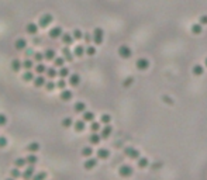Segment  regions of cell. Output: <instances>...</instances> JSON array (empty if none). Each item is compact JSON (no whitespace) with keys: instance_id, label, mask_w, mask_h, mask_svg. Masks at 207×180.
<instances>
[{"instance_id":"obj_12","label":"cell","mask_w":207,"mask_h":180,"mask_svg":"<svg viewBox=\"0 0 207 180\" xmlns=\"http://www.w3.org/2000/svg\"><path fill=\"white\" fill-rule=\"evenodd\" d=\"M59 97H61L62 101H70L73 99V92L72 90H68V89H64L61 92V94H59Z\"/></svg>"},{"instance_id":"obj_9","label":"cell","mask_w":207,"mask_h":180,"mask_svg":"<svg viewBox=\"0 0 207 180\" xmlns=\"http://www.w3.org/2000/svg\"><path fill=\"white\" fill-rule=\"evenodd\" d=\"M62 33H64L62 27H59V25H55V27H52L51 30H49L48 35H49V38H52V40H56V38H59L62 35Z\"/></svg>"},{"instance_id":"obj_29","label":"cell","mask_w":207,"mask_h":180,"mask_svg":"<svg viewBox=\"0 0 207 180\" xmlns=\"http://www.w3.org/2000/svg\"><path fill=\"white\" fill-rule=\"evenodd\" d=\"M85 55V45H76L75 46V49H73V56H78V58H80V56Z\"/></svg>"},{"instance_id":"obj_25","label":"cell","mask_w":207,"mask_h":180,"mask_svg":"<svg viewBox=\"0 0 207 180\" xmlns=\"http://www.w3.org/2000/svg\"><path fill=\"white\" fill-rule=\"evenodd\" d=\"M80 83V76L78 73H72L69 75V85L73 86V87H76V86H79Z\"/></svg>"},{"instance_id":"obj_20","label":"cell","mask_w":207,"mask_h":180,"mask_svg":"<svg viewBox=\"0 0 207 180\" xmlns=\"http://www.w3.org/2000/svg\"><path fill=\"white\" fill-rule=\"evenodd\" d=\"M101 141V137L99 132H92L90 137H89V142L92 143V145H99Z\"/></svg>"},{"instance_id":"obj_38","label":"cell","mask_w":207,"mask_h":180,"mask_svg":"<svg viewBox=\"0 0 207 180\" xmlns=\"http://www.w3.org/2000/svg\"><path fill=\"white\" fill-rule=\"evenodd\" d=\"M61 125L64 127V128H70V127L73 125V120L70 118V117H65V118L61 121Z\"/></svg>"},{"instance_id":"obj_43","label":"cell","mask_w":207,"mask_h":180,"mask_svg":"<svg viewBox=\"0 0 207 180\" xmlns=\"http://www.w3.org/2000/svg\"><path fill=\"white\" fill-rule=\"evenodd\" d=\"M110 122H111V116H110V114H101V117H100V124L107 125V124H110Z\"/></svg>"},{"instance_id":"obj_56","label":"cell","mask_w":207,"mask_h":180,"mask_svg":"<svg viewBox=\"0 0 207 180\" xmlns=\"http://www.w3.org/2000/svg\"><path fill=\"white\" fill-rule=\"evenodd\" d=\"M6 180H16V179H13V177H7Z\"/></svg>"},{"instance_id":"obj_1","label":"cell","mask_w":207,"mask_h":180,"mask_svg":"<svg viewBox=\"0 0 207 180\" xmlns=\"http://www.w3.org/2000/svg\"><path fill=\"white\" fill-rule=\"evenodd\" d=\"M92 41L96 44V45H101L104 41V31L103 28L100 27H96L95 30H93V33H92Z\"/></svg>"},{"instance_id":"obj_48","label":"cell","mask_w":207,"mask_h":180,"mask_svg":"<svg viewBox=\"0 0 207 180\" xmlns=\"http://www.w3.org/2000/svg\"><path fill=\"white\" fill-rule=\"evenodd\" d=\"M133 83H134V77L128 76V77H125V80L123 82V86H124V87H128V86H131Z\"/></svg>"},{"instance_id":"obj_24","label":"cell","mask_w":207,"mask_h":180,"mask_svg":"<svg viewBox=\"0 0 207 180\" xmlns=\"http://www.w3.org/2000/svg\"><path fill=\"white\" fill-rule=\"evenodd\" d=\"M190 33H192L193 35H200V34L203 33V25L199 24V23L192 24V27H190Z\"/></svg>"},{"instance_id":"obj_35","label":"cell","mask_w":207,"mask_h":180,"mask_svg":"<svg viewBox=\"0 0 207 180\" xmlns=\"http://www.w3.org/2000/svg\"><path fill=\"white\" fill-rule=\"evenodd\" d=\"M85 55H88V56H95V55H96V46H95V45H88V46H85Z\"/></svg>"},{"instance_id":"obj_42","label":"cell","mask_w":207,"mask_h":180,"mask_svg":"<svg viewBox=\"0 0 207 180\" xmlns=\"http://www.w3.org/2000/svg\"><path fill=\"white\" fill-rule=\"evenodd\" d=\"M10 177H13V179H20L21 177V172H20V169L18 168H14V169H11L10 170Z\"/></svg>"},{"instance_id":"obj_30","label":"cell","mask_w":207,"mask_h":180,"mask_svg":"<svg viewBox=\"0 0 207 180\" xmlns=\"http://www.w3.org/2000/svg\"><path fill=\"white\" fill-rule=\"evenodd\" d=\"M25 162H27V165H37L38 163V156L35 153H30L28 156H25Z\"/></svg>"},{"instance_id":"obj_47","label":"cell","mask_w":207,"mask_h":180,"mask_svg":"<svg viewBox=\"0 0 207 180\" xmlns=\"http://www.w3.org/2000/svg\"><path fill=\"white\" fill-rule=\"evenodd\" d=\"M34 59H35L37 64L43 62L44 61V54H43V52H35V54H34Z\"/></svg>"},{"instance_id":"obj_2","label":"cell","mask_w":207,"mask_h":180,"mask_svg":"<svg viewBox=\"0 0 207 180\" xmlns=\"http://www.w3.org/2000/svg\"><path fill=\"white\" fill-rule=\"evenodd\" d=\"M52 21H54V15L49 14V13H45V14H43L40 17V20H38V27H40V28H47L48 25H51Z\"/></svg>"},{"instance_id":"obj_21","label":"cell","mask_w":207,"mask_h":180,"mask_svg":"<svg viewBox=\"0 0 207 180\" xmlns=\"http://www.w3.org/2000/svg\"><path fill=\"white\" fill-rule=\"evenodd\" d=\"M40 143L38 142H30L27 145V147H25V151H27V152H30V153H35V152H38V151H40Z\"/></svg>"},{"instance_id":"obj_51","label":"cell","mask_w":207,"mask_h":180,"mask_svg":"<svg viewBox=\"0 0 207 180\" xmlns=\"http://www.w3.org/2000/svg\"><path fill=\"white\" fill-rule=\"evenodd\" d=\"M55 85H56V87H58V89L64 90V89H66V80L61 79V80H58V83H55Z\"/></svg>"},{"instance_id":"obj_8","label":"cell","mask_w":207,"mask_h":180,"mask_svg":"<svg viewBox=\"0 0 207 180\" xmlns=\"http://www.w3.org/2000/svg\"><path fill=\"white\" fill-rule=\"evenodd\" d=\"M149 61L146 58H138L137 61H135V68H137L138 70H146L149 68Z\"/></svg>"},{"instance_id":"obj_45","label":"cell","mask_w":207,"mask_h":180,"mask_svg":"<svg viewBox=\"0 0 207 180\" xmlns=\"http://www.w3.org/2000/svg\"><path fill=\"white\" fill-rule=\"evenodd\" d=\"M44 87L48 90V92H54L55 89H56V85H55L52 80H47L45 82V85H44Z\"/></svg>"},{"instance_id":"obj_39","label":"cell","mask_w":207,"mask_h":180,"mask_svg":"<svg viewBox=\"0 0 207 180\" xmlns=\"http://www.w3.org/2000/svg\"><path fill=\"white\" fill-rule=\"evenodd\" d=\"M45 70H47V66L43 64V62H40V64L35 65V72L38 75H44V73H45Z\"/></svg>"},{"instance_id":"obj_16","label":"cell","mask_w":207,"mask_h":180,"mask_svg":"<svg viewBox=\"0 0 207 180\" xmlns=\"http://www.w3.org/2000/svg\"><path fill=\"white\" fill-rule=\"evenodd\" d=\"M62 55H64V59L65 61H68V62H72L73 61V52L69 49V46H64L62 48Z\"/></svg>"},{"instance_id":"obj_49","label":"cell","mask_w":207,"mask_h":180,"mask_svg":"<svg viewBox=\"0 0 207 180\" xmlns=\"http://www.w3.org/2000/svg\"><path fill=\"white\" fill-rule=\"evenodd\" d=\"M7 143H9L7 138H6V137H3V135H0V149L6 148V147H7Z\"/></svg>"},{"instance_id":"obj_52","label":"cell","mask_w":207,"mask_h":180,"mask_svg":"<svg viewBox=\"0 0 207 180\" xmlns=\"http://www.w3.org/2000/svg\"><path fill=\"white\" fill-rule=\"evenodd\" d=\"M4 125H7V117L6 114L0 113V127H4Z\"/></svg>"},{"instance_id":"obj_26","label":"cell","mask_w":207,"mask_h":180,"mask_svg":"<svg viewBox=\"0 0 207 180\" xmlns=\"http://www.w3.org/2000/svg\"><path fill=\"white\" fill-rule=\"evenodd\" d=\"M83 121L85 122H92V121H95V113L93 111H88V110H85L83 111Z\"/></svg>"},{"instance_id":"obj_22","label":"cell","mask_w":207,"mask_h":180,"mask_svg":"<svg viewBox=\"0 0 207 180\" xmlns=\"http://www.w3.org/2000/svg\"><path fill=\"white\" fill-rule=\"evenodd\" d=\"M192 73L195 75V76H201V75L204 73V66H203V65H200V64L193 65V68H192Z\"/></svg>"},{"instance_id":"obj_19","label":"cell","mask_w":207,"mask_h":180,"mask_svg":"<svg viewBox=\"0 0 207 180\" xmlns=\"http://www.w3.org/2000/svg\"><path fill=\"white\" fill-rule=\"evenodd\" d=\"M85 110H86V103H85V101H76L75 106H73V111H75L76 114L83 113Z\"/></svg>"},{"instance_id":"obj_34","label":"cell","mask_w":207,"mask_h":180,"mask_svg":"<svg viewBox=\"0 0 207 180\" xmlns=\"http://www.w3.org/2000/svg\"><path fill=\"white\" fill-rule=\"evenodd\" d=\"M47 177H48L47 172H38V173H34L33 174L31 180H47Z\"/></svg>"},{"instance_id":"obj_41","label":"cell","mask_w":207,"mask_h":180,"mask_svg":"<svg viewBox=\"0 0 207 180\" xmlns=\"http://www.w3.org/2000/svg\"><path fill=\"white\" fill-rule=\"evenodd\" d=\"M72 37H73V40H76V41H79V40H82V37H83V31H80L79 28H76V30H73L72 33Z\"/></svg>"},{"instance_id":"obj_36","label":"cell","mask_w":207,"mask_h":180,"mask_svg":"<svg viewBox=\"0 0 207 180\" xmlns=\"http://www.w3.org/2000/svg\"><path fill=\"white\" fill-rule=\"evenodd\" d=\"M45 73H47V76H48L49 79H54V77L58 76V70L55 69V68H47Z\"/></svg>"},{"instance_id":"obj_32","label":"cell","mask_w":207,"mask_h":180,"mask_svg":"<svg viewBox=\"0 0 207 180\" xmlns=\"http://www.w3.org/2000/svg\"><path fill=\"white\" fill-rule=\"evenodd\" d=\"M14 166L18 169H24L27 166V162H25V158H17L14 160Z\"/></svg>"},{"instance_id":"obj_28","label":"cell","mask_w":207,"mask_h":180,"mask_svg":"<svg viewBox=\"0 0 207 180\" xmlns=\"http://www.w3.org/2000/svg\"><path fill=\"white\" fill-rule=\"evenodd\" d=\"M55 56H56V52L51 48L45 49V52H44V59H47V61H54Z\"/></svg>"},{"instance_id":"obj_44","label":"cell","mask_w":207,"mask_h":180,"mask_svg":"<svg viewBox=\"0 0 207 180\" xmlns=\"http://www.w3.org/2000/svg\"><path fill=\"white\" fill-rule=\"evenodd\" d=\"M58 75L61 76V79H65V77L69 76V69H68V68H65V66H62L61 69L58 70Z\"/></svg>"},{"instance_id":"obj_17","label":"cell","mask_w":207,"mask_h":180,"mask_svg":"<svg viewBox=\"0 0 207 180\" xmlns=\"http://www.w3.org/2000/svg\"><path fill=\"white\" fill-rule=\"evenodd\" d=\"M61 40H62V42H64L66 46L72 45V42L75 41V40H73V37H72V34H69V33H62Z\"/></svg>"},{"instance_id":"obj_50","label":"cell","mask_w":207,"mask_h":180,"mask_svg":"<svg viewBox=\"0 0 207 180\" xmlns=\"http://www.w3.org/2000/svg\"><path fill=\"white\" fill-rule=\"evenodd\" d=\"M82 40L85 41V42L89 45V44L92 42V34H90V33H83V37H82Z\"/></svg>"},{"instance_id":"obj_4","label":"cell","mask_w":207,"mask_h":180,"mask_svg":"<svg viewBox=\"0 0 207 180\" xmlns=\"http://www.w3.org/2000/svg\"><path fill=\"white\" fill-rule=\"evenodd\" d=\"M133 173H134V169L131 168L130 165H121L119 168V176L123 177V179H128V177H131Z\"/></svg>"},{"instance_id":"obj_55","label":"cell","mask_w":207,"mask_h":180,"mask_svg":"<svg viewBox=\"0 0 207 180\" xmlns=\"http://www.w3.org/2000/svg\"><path fill=\"white\" fill-rule=\"evenodd\" d=\"M204 68H207V56H206V59H204Z\"/></svg>"},{"instance_id":"obj_33","label":"cell","mask_w":207,"mask_h":180,"mask_svg":"<svg viewBox=\"0 0 207 180\" xmlns=\"http://www.w3.org/2000/svg\"><path fill=\"white\" fill-rule=\"evenodd\" d=\"M21 68L24 70H31L34 68V61H31V59H25V61L21 62Z\"/></svg>"},{"instance_id":"obj_3","label":"cell","mask_w":207,"mask_h":180,"mask_svg":"<svg viewBox=\"0 0 207 180\" xmlns=\"http://www.w3.org/2000/svg\"><path fill=\"white\" fill-rule=\"evenodd\" d=\"M124 155L127 156V158L133 159V160H137V159L141 156V152L134 147H125L124 148Z\"/></svg>"},{"instance_id":"obj_37","label":"cell","mask_w":207,"mask_h":180,"mask_svg":"<svg viewBox=\"0 0 207 180\" xmlns=\"http://www.w3.org/2000/svg\"><path fill=\"white\" fill-rule=\"evenodd\" d=\"M34 77L35 76H34V73L31 70H25L24 73H23V80H24V82H33Z\"/></svg>"},{"instance_id":"obj_11","label":"cell","mask_w":207,"mask_h":180,"mask_svg":"<svg viewBox=\"0 0 207 180\" xmlns=\"http://www.w3.org/2000/svg\"><path fill=\"white\" fill-rule=\"evenodd\" d=\"M111 132H113V127L110 124H107V125H104L103 128H101V131H100V137H101V139H107V138L111 135Z\"/></svg>"},{"instance_id":"obj_53","label":"cell","mask_w":207,"mask_h":180,"mask_svg":"<svg viewBox=\"0 0 207 180\" xmlns=\"http://www.w3.org/2000/svg\"><path fill=\"white\" fill-rule=\"evenodd\" d=\"M199 24L201 25H207V14H203L200 17V20H199Z\"/></svg>"},{"instance_id":"obj_15","label":"cell","mask_w":207,"mask_h":180,"mask_svg":"<svg viewBox=\"0 0 207 180\" xmlns=\"http://www.w3.org/2000/svg\"><path fill=\"white\" fill-rule=\"evenodd\" d=\"M14 48L17 49V51H24V49L27 48V40H24V38H17L14 42Z\"/></svg>"},{"instance_id":"obj_6","label":"cell","mask_w":207,"mask_h":180,"mask_svg":"<svg viewBox=\"0 0 207 180\" xmlns=\"http://www.w3.org/2000/svg\"><path fill=\"white\" fill-rule=\"evenodd\" d=\"M99 163V159L97 158H88L85 162H83V168L86 169V170H92V169H95L96 166H97Z\"/></svg>"},{"instance_id":"obj_31","label":"cell","mask_w":207,"mask_h":180,"mask_svg":"<svg viewBox=\"0 0 207 180\" xmlns=\"http://www.w3.org/2000/svg\"><path fill=\"white\" fill-rule=\"evenodd\" d=\"M80 155H82L83 158H90V156L93 155V148L92 147H83L82 151H80Z\"/></svg>"},{"instance_id":"obj_7","label":"cell","mask_w":207,"mask_h":180,"mask_svg":"<svg viewBox=\"0 0 207 180\" xmlns=\"http://www.w3.org/2000/svg\"><path fill=\"white\" fill-rule=\"evenodd\" d=\"M34 173H35V165H28L27 168L24 169V172L21 173V177L24 180H31Z\"/></svg>"},{"instance_id":"obj_46","label":"cell","mask_w":207,"mask_h":180,"mask_svg":"<svg viewBox=\"0 0 207 180\" xmlns=\"http://www.w3.org/2000/svg\"><path fill=\"white\" fill-rule=\"evenodd\" d=\"M64 64H65L64 56H58V58L55 56V58H54V65L56 68H62V66H64Z\"/></svg>"},{"instance_id":"obj_23","label":"cell","mask_w":207,"mask_h":180,"mask_svg":"<svg viewBox=\"0 0 207 180\" xmlns=\"http://www.w3.org/2000/svg\"><path fill=\"white\" fill-rule=\"evenodd\" d=\"M45 82H47V79L43 76V75H38L37 77H34V80H33V85L35 86V87H43L44 85H45Z\"/></svg>"},{"instance_id":"obj_14","label":"cell","mask_w":207,"mask_h":180,"mask_svg":"<svg viewBox=\"0 0 207 180\" xmlns=\"http://www.w3.org/2000/svg\"><path fill=\"white\" fill-rule=\"evenodd\" d=\"M96 155H97V159H101V160H107V159L110 158V151L106 149V148H100V149H97Z\"/></svg>"},{"instance_id":"obj_27","label":"cell","mask_w":207,"mask_h":180,"mask_svg":"<svg viewBox=\"0 0 207 180\" xmlns=\"http://www.w3.org/2000/svg\"><path fill=\"white\" fill-rule=\"evenodd\" d=\"M10 68H11L13 72H20L23 69L21 68V61L20 59H13L11 64H10Z\"/></svg>"},{"instance_id":"obj_54","label":"cell","mask_w":207,"mask_h":180,"mask_svg":"<svg viewBox=\"0 0 207 180\" xmlns=\"http://www.w3.org/2000/svg\"><path fill=\"white\" fill-rule=\"evenodd\" d=\"M162 100H164V103H166V104H173V100H172L171 97H169V96H164V97H162Z\"/></svg>"},{"instance_id":"obj_40","label":"cell","mask_w":207,"mask_h":180,"mask_svg":"<svg viewBox=\"0 0 207 180\" xmlns=\"http://www.w3.org/2000/svg\"><path fill=\"white\" fill-rule=\"evenodd\" d=\"M101 130V124L97 121H92L90 122V131L92 132H99Z\"/></svg>"},{"instance_id":"obj_13","label":"cell","mask_w":207,"mask_h":180,"mask_svg":"<svg viewBox=\"0 0 207 180\" xmlns=\"http://www.w3.org/2000/svg\"><path fill=\"white\" fill-rule=\"evenodd\" d=\"M73 130L76 132H82L86 130V122L83 121V120H78V121H73Z\"/></svg>"},{"instance_id":"obj_10","label":"cell","mask_w":207,"mask_h":180,"mask_svg":"<svg viewBox=\"0 0 207 180\" xmlns=\"http://www.w3.org/2000/svg\"><path fill=\"white\" fill-rule=\"evenodd\" d=\"M38 30H40V27H38V24H35V23H28V24L25 25V33H27L28 35H37V34H38Z\"/></svg>"},{"instance_id":"obj_18","label":"cell","mask_w":207,"mask_h":180,"mask_svg":"<svg viewBox=\"0 0 207 180\" xmlns=\"http://www.w3.org/2000/svg\"><path fill=\"white\" fill-rule=\"evenodd\" d=\"M137 166L140 169H146L149 166V159L145 158V156H140L137 159Z\"/></svg>"},{"instance_id":"obj_5","label":"cell","mask_w":207,"mask_h":180,"mask_svg":"<svg viewBox=\"0 0 207 180\" xmlns=\"http://www.w3.org/2000/svg\"><path fill=\"white\" fill-rule=\"evenodd\" d=\"M117 52H119V55L121 56L123 59H130L131 56H133V49L130 48L128 45H120L119 49H117Z\"/></svg>"}]
</instances>
